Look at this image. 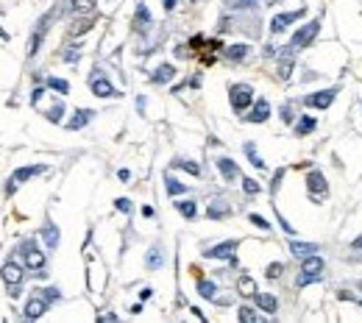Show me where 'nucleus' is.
<instances>
[{"mask_svg":"<svg viewBox=\"0 0 362 323\" xmlns=\"http://www.w3.org/2000/svg\"><path fill=\"white\" fill-rule=\"evenodd\" d=\"M20 256H23V265H26V268H31V270H36V273H45V254L36 248L34 240H26V242L20 245Z\"/></svg>","mask_w":362,"mask_h":323,"instance_id":"nucleus-1","label":"nucleus"},{"mask_svg":"<svg viewBox=\"0 0 362 323\" xmlns=\"http://www.w3.org/2000/svg\"><path fill=\"white\" fill-rule=\"evenodd\" d=\"M56 17H59V11H48L45 17H39V23H36V28H34V36H31V42H28V56H36V51H39L45 34H48V28H51V23Z\"/></svg>","mask_w":362,"mask_h":323,"instance_id":"nucleus-2","label":"nucleus"},{"mask_svg":"<svg viewBox=\"0 0 362 323\" xmlns=\"http://www.w3.org/2000/svg\"><path fill=\"white\" fill-rule=\"evenodd\" d=\"M229 95H232V109L234 111H245L251 103H254V89H251L248 84H232Z\"/></svg>","mask_w":362,"mask_h":323,"instance_id":"nucleus-3","label":"nucleus"},{"mask_svg":"<svg viewBox=\"0 0 362 323\" xmlns=\"http://www.w3.org/2000/svg\"><path fill=\"white\" fill-rule=\"evenodd\" d=\"M3 281H6V287H9L11 296H17L20 293V281H23V268L17 262H6L3 265V270H0Z\"/></svg>","mask_w":362,"mask_h":323,"instance_id":"nucleus-4","label":"nucleus"},{"mask_svg":"<svg viewBox=\"0 0 362 323\" xmlns=\"http://www.w3.org/2000/svg\"><path fill=\"white\" fill-rule=\"evenodd\" d=\"M320 31V20H312V23H307L304 28H298L293 34V42H290V48H307V45L318 36Z\"/></svg>","mask_w":362,"mask_h":323,"instance_id":"nucleus-5","label":"nucleus"},{"mask_svg":"<svg viewBox=\"0 0 362 323\" xmlns=\"http://www.w3.org/2000/svg\"><path fill=\"white\" fill-rule=\"evenodd\" d=\"M304 14H307V9H295V11H284V14H276V17L270 20V31H273V34H282V31H287V28L293 26L295 20H301Z\"/></svg>","mask_w":362,"mask_h":323,"instance_id":"nucleus-6","label":"nucleus"},{"mask_svg":"<svg viewBox=\"0 0 362 323\" xmlns=\"http://www.w3.org/2000/svg\"><path fill=\"white\" fill-rule=\"evenodd\" d=\"M337 92L340 89H323V92H312V95H307L304 98V106H312V109H329L332 106V101L337 98Z\"/></svg>","mask_w":362,"mask_h":323,"instance_id":"nucleus-7","label":"nucleus"},{"mask_svg":"<svg viewBox=\"0 0 362 323\" xmlns=\"http://www.w3.org/2000/svg\"><path fill=\"white\" fill-rule=\"evenodd\" d=\"M89 89L98 95V98H114L117 95V89H114L112 84H109V78L106 76H101V73H92V78H89Z\"/></svg>","mask_w":362,"mask_h":323,"instance_id":"nucleus-8","label":"nucleus"},{"mask_svg":"<svg viewBox=\"0 0 362 323\" xmlns=\"http://www.w3.org/2000/svg\"><path fill=\"white\" fill-rule=\"evenodd\" d=\"M237 240H226V242H220V245H212L204 256H209V259H232L234 254H237Z\"/></svg>","mask_w":362,"mask_h":323,"instance_id":"nucleus-9","label":"nucleus"},{"mask_svg":"<svg viewBox=\"0 0 362 323\" xmlns=\"http://www.w3.org/2000/svg\"><path fill=\"white\" fill-rule=\"evenodd\" d=\"M45 309H48V298H45L42 293H39V296H34V298H31V301L26 304L23 315H26L28 321H39V318L45 315Z\"/></svg>","mask_w":362,"mask_h":323,"instance_id":"nucleus-10","label":"nucleus"},{"mask_svg":"<svg viewBox=\"0 0 362 323\" xmlns=\"http://www.w3.org/2000/svg\"><path fill=\"white\" fill-rule=\"evenodd\" d=\"M307 187H310L312 198H320L323 192H326V176H323L320 170H312L310 176H307Z\"/></svg>","mask_w":362,"mask_h":323,"instance_id":"nucleus-11","label":"nucleus"},{"mask_svg":"<svg viewBox=\"0 0 362 323\" xmlns=\"http://www.w3.org/2000/svg\"><path fill=\"white\" fill-rule=\"evenodd\" d=\"M267 117H270V103H267L265 98H259L257 106L251 109V114H248L245 120H248V123H265Z\"/></svg>","mask_w":362,"mask_h":323,"instance_id":"nucleus-12","label":"nucleus"},{"mask_svg":"<svg viewBox=\"0 0 362 323\" xmlns=\"http://www.w3.org/2000/svg\"><path fill=\"white\" fill-rule=\"evenodd\" d=\"M92 117H95V111H92V109H76V111H73V120L67 123V128H70V131H78V128H84Z\"/></svg>","mask_w":362,"mask_h":323,"instance_id":"nucleus-13","label":"nucleus"},{"mask_svg":"<svg viewBox=\"0 0 362 323\" xmlns=\"http://www.w3.org/2000/svg\"><path fill=\"white\" fill-rule=\"evenodd\" d=\"M301 273H307V276H315V279H320V273H323V259H320L318 254H312L304 259L301 265Z\"/></svg>","mask_w":362,"mask_h":323,"instance_id":"nucleus-14","label":"nucleus"},{"mask_svg":"<svg viewBox=\"0 0 362 323\" xmlns=\"http://www.w3.org/2000/svg\"><path fill=\"white\" fill-rule=\"evenodd\" d=\"M254 301H257V306L262 309V312H267V315H273L279 309L276 296H270V293H257V296H254Z\"/></svg>","mask_w":362,"mask_h":323,"instance_id":"nucleus-15","label":"nucleus"},{"mask_svg":"<svg viewBox=\"0 0 362 323\" xmlns=\"http://www.w3.org/2000/svg\"><path fill=\"white\" fill-rule=\"evenodd\" d=\"M39 173H45V164H28V167H17L14 170V176H11V181H28L34 179V176H39Z\"/></svg>","mask_w":362,"mask_h":323,"instance_id":"nucleus-16","label":"nucleus"},{"mask_svg":"<svg viewBox=\"0 0 362 323\" xmlns=\"http://www.w3.org/2000/svg\"><path fill=\"white\" fill-rule=\"evenodd\" d=\"M207 215L212 217V220H223V217H229L232 215V206L226 204V201H212L207 209Z\"/></svg>","mask_w":362,"mask_h":323,"instance_id":"nucleus-17","label":"nucleus"},{"mask_svg":"<svg viewBox=\"0 0 362 323\" xmlns=\"http://www.w3.org/2000/svg\"><path fill=\"white\" fill-rule=\"evenodd\" d=\"M217 170L223 173V179L226 181H234L237 179V176H240V167H237V164H234V159H217Z\"/></svg>","mask_w":362,"mask_h":323,"instance_id":"nucleus-18","label":"nucleus"},{"mask_svg":"<svg viewBox=\"0 0 362 323\" xmlns=\"http://www.w3.org/2000/svg\"><path fill=\"white\" fill-rule=\"evenodd\" d=\"M164 265V254H162V245H154L151 251H148V256H145V268L148 270H159Z\"/></svg>","mask_w":362,"mask_h":323,"instance_id":"nucleus-19","label":"nucleus"},{"mask_svg":"<svg viewBox=\"0 0 362 323\" xmlns=\"http://www.w3.org/2000/svg\"><path fill=\"white\" fill-rule=\"evenodd\" d=\"M173 76H176V67H173V64H159V67L154 70L151 81H154V84H167V81H173Z\"/></svg>","mask_w":362,"mask_h":323,"instance_id":"nucleus-20","label":"nucleus"},{"mask_svg":"<svg viewBox=\"0 0 362 323\" xmlns=\"http://www.w3.org/2000/svg\"><path fill=\"white\" fill-rule=\"evenodd\" d=\"M315 126H318V120L312 117V114H304V117H298V123H295V136H307L315 131Z\"/></svg>","mask_w":362,"mask_h":323,"instance_id":"nucleus-21","label":"nucleus"},{"mask_svg":"<svg viewBox=\"0 0 362 323\" xmlns=\"http://www.w3.org/2000/svg\"><path fill=\"white\" fill-rule=\"evenodd\" d=\"M290 251H293L298 259H307V256H312L318 251V245H315V242H290Z\"/></svg>","mask_w":362,"mask_h":323,"instance_id":"nucleus-22","label":"nucleus"},{"mask_svg":"<svg viewBox=\"0 0 362 323\" xmlns=\"http://www.w3.org/2000/svg\"><path fill=\"white\" fill-rule=\"evenodd\" d=\"M42 240H45V245L48 248H56L59 245V229H56L53 223H45L42 226Z\"/></svg>","mask_w":362,"mask_h":323,"instance_id":"nucleus-23","label":"nucleus"},{"mask_svg":"<svg viewBox=\"0 0 362 323\" xmlns=\"http://www.w3.org/2000/svg\"><path fill=\"white\" fill-rule=\"evenodd\" d=\"M237 290H240L242 296L254 298L257 296V281L251 279V276H240V279H237Z\"/></svg>","mask_w":362,"mask_h":323,"instance_id":"nucleus-24","label":"nucleus"},{"mask_svg":"<svg viewBox=\"0 0 362 323\" xmlns=\"http://www.w3.org/2000/svg\"><path fill=\"white\" fill-rule=\"evenodd\" d=\"M245 156L251 159V164H254L257 170H265V167H267V164H265V159H262V156L257 153V148H254V142H245Z\"/></svg>","mask_w":362,"mask_h":323,"instance_id":"nucleus-25","label":"nucleus"},{"mask_svg":"<svg viewBox=\"0 0 362 323\" xmlns=\"http://www.w3.org/2000/svg\"><path fill=\"white\" fill-rule=\"evenodd\" d=\"M176 209H179V215H181V217H187V220H192V217L198 215L195 201H179V204H176Z\"/></svg>","mask_w":362,"mask_h":323,"instance_id":"nucleus-26","label":"nucleus"},{"mask_svg":"<svg viewBox=\"0 0 362 323\" xmlns=\"http://www.w3.org/2000/svg\"><path fill=\"white\" fill-rule=\"evenodd\" d=\"M164 187H167V195H184V192H187V187H184L181 181H176V179H173L170 173L164 176Z\"/></svg>","mask_w":362,"mask_h":323,"instance_id":"nucleus-27","label":"nucleus"},{"mask_svg":"<svg viewBox=\"0 0 362 323\" xmlns=\"http://www.w3.org/2000/svg\"><path fill=\"white\" fill-rule=\"evenodd\" d=\"M198 293H201V298H209V301H215V293H217V287H215V281L198 279Z\"/></svg>","mask_w":362,"mask_h":323,"instance_id":"nucleus-28","label":"nucleus"},{"mask_svg":"<svg viewBox=\"0 0 362 323\" xmlns=\"http://www.w3.org/2000/svg\"><path fill=\"white\" fill-rule=\"evenodd\" d=\"M226 56L232 61H242L245 56H248V45H232L229 51H226Z\"/></svg>","mask_w":362,"mask_h":323,"instance_id":"nucleus-29","label":"nucleus"},{"mask_svg":"<svg viewBox=\"0 0 362 323\" xmlns=\"http://www.w3.org/2000/svg\"><path fill=\"white\" fill-rule=\"evenodd\" d=\"M48 86H51V89H56L59 95H67V92H70V84L64 81V78H56V76L48 78Z\"/></svg>","mask_w":362,"mask_h":323,"instance_id":"nucleus-30","label":"nucleus"},{"mask_svg":"<svg viewBox=\"0 0 362 323\" xmlns=\"http://www.w3.org/2000/svg\"><path fill=\"white\" fill-rule=\"evenodd\" d=\"M173 167H181V170L192 173V176H201V167L195 164V162H184V159H176L173 162Z\"/></svg>","mask_w":362,"mask_h":323,"instance_id":"nucleus-31","label":"nucleus"},{"mask_svg":"<svg viewBox=\"0 0 362 323\" xmlns=\"http://www.w3.org/2000/svg\"><path fill=\"white\" fill-rule=\"evenodd\" d=\"M139 26H151V11H148L145 3H139L137 6V28Z\"/></svg>","mask_w":362,"mask_h":323,"instance_id":"nucleus-32","label":"nucleus"},{"mask_svg":"<svg viewBox=\"0 0 362 323\" xmlns=\"http://www.w3.org/2000/svg\"><path fill=\"white\" fill-rule=\"evenodd\" d=\"M95 3L98 0H73V9H76L78 14H86V11L95 9Z\"/></svg>","mask_w":362,"mask_h":323,"instance_id":"nucleus-33","label":"nucleus"},{"mask_svg":"<svg viewBox=\"0 0 362 323\" xmlns=\"http://www.w3.org/2000/svg\"><path fill=\"white\" fill-rule=\"evenodd\" d=\"M295 106H293V101H287L284 106H282V111H279V114H282V123H295Z\"/></svg>","mask_w":362,"mask_h":323,"instance_id":"nucleus-34","label":"nucleus"},{"mask_svg":"<svg viewBox=\"0 0 362 323\" xmlns=\"http://www.w3.org/2000/svg\"><path fill=\"white\" fill-rule=\"evenodd\" d=\"M61 114H64V103H61V101H56V106H53V109L48 111V114H45V117L51 120V123H59V120H61Z\"/></svg>","mask_w":362,"mask_h":323,"instance_id":"nucleus-35","label":"nucleus"},{"mask_svg":"<svg viewBox=\"0 0 362 323\" xmlns=\"http://www.w3.org/2000/svg\"><path fill=\"white\" fill-rule=\"evenodd\" d=\"M290 73H293V59L287 56V59L279 64V78H282V81H287V78H290Z\"/></svg>","mask_w":362,"mask_h":323,"instance_id":"nucleus-36","label":"nucleus"},{"mask_svg":"<svg viewBox=\"0 0 362 323\" xmlns=\"http://www.w3.org/2000/svg\"><path fill=\"white\" fill-rule=\"evenodd\" d=\"M282 273H284V265H282V262H273V265H267L265 276H267V279H279Z\"/></svg>","mask_w":362,"mask_h":323,"instance_id":"nucleus-37","label":"nucleus"},{"mask_svg":"<svg viewBox=\"0 0 362 323\" xmlns=\"http://www.w3.org/2000/svg\"><path fill=\"white\" fill-rule=\"evenodd\" d=\"M237 315H240L242 323H254V321H257V312H254L251 306H240V312H237Z\"/></svg>","mask_w":362,"mask_h":323,"instance_id":"nucleus-38","label":"nucleus"},{"mask_svg":"<svg viewBox=\"0 0 362 323\" xmlns=\"http://www.w3.org/2000/svg\"><path fill=\"white\" fill-rule=\"evenodd\" d=\"M234 9H237V11H248V9H259V0H237V3H234Z\"/></svg>","mask_w":362,"mask_h":323,"instance_id":"nucleus-39","label":"nucleus"},{"mask_svg":"<svg viewBox=\"0 0 362 323\" xmlns=\"http://www.w3.org/2000/svg\"><path fill=\"white\" fill-rule=\"evenodd\" d=\"M242 189H245V195H257V192H259V184L254 179H242Z\"/></svg>","mask_w":362,"mask_h":323,"instance_id":"nucleus-40","label":"nucleus"},{"mask_svg":"<svg viewBox=\"0 0 362 323\" xmlns=\"http://www.w3.org/2000/svg\"><path fill=\"white\" fill-rule=\"evenodd\" d=\"M92 23H95V20H84V23H78V26H73V36H81V34H86V28H92Z\"/></svg>","mask_w":362,"mask_h":323,"instance_id":"nucleus-41","label":"nucleus"},{"mask_svg":"<svg viewBox=\"0 0 362 323\" xmlns=\"http://www.w3.org/2000/svg\"><path fill=\"white\" fill-rule=\"evenodd\" d=\"M248 220L254 223V226H259V229H265V231L270 229V223H267L265 217H259V215H248Z\"/></svg>","mask_w":362,"mask_h":323,"instance_id":"nucleus-42","label":"nucleus"},{"mask_svg":"<svg viewBox=\"0 0 362 323\" xmlns=\"http://www.w3.org/2000/svg\"><path fill=\"white\" fill-rule=\"evenodd\" d=\"M114 206H117L120 212H126V215L131 212V201H129V198H117V201H114Z\"/></svg>","mask_w":362,"mask_h":323,"instance_id":"nucleus-43","label":"nucleus"},{"mask_svg":"<svg viewBox=\"0 0 362 323\" xmlns=\"http://www.w3.org/2000/svg\"><path fill=\"white\" fill-rule=\"evenodd\" d=\"M42 296L48 298V304H51V301H59V298H61V293H59V290H56V287H48V290H45V293H42Z\"/></svg>","mask_w":362,"mask_h":323,"instance_id":"nucleus-44","label":"nucleus"},{"mask_svg":"<svg viewBox=\"0 0 362 323\" xmlns=\"http://www.w3.org/2000/svg\"><path fill=\"white\" fill-rule=\"evenodd\" d=\"M282 179H284V170H276V173H273V184H270V192H276V189H279Z\"/></svg>","mask_w":362,"mask_h":323,"instance_id":"nucleus-45","label":"nucleus"},{"mask_svg":"<svg viewBox=\"0 0 362 323\" xmlns=\"http://www.w3.org/2000/svg\"><path fill=\"white\" fill-rule=\"evenodd\" d=\"M78 59H81V53H78V51H67V56H64L67 64H73V61H78Z\"/></svg>","mask_w":362,"mask_h":323,"instance_id":"nucleus-46","label":"nucleus"},{"mask_svg":"<svg viewBox=\"0 0 362 323\" xmlns=\"http://www.w3.org/2000/svg\"><path fill=\"white\" fill-rule=\"evenodd\" d=\"M176 56H179V59H187V56H190V51H187V48H184V45H181L179 51H176Z\"/></svg>","mask_w":362,"mask_h":323,"instance_id":"nucleus-47","label":"nucleus"},{"mask_svg":"<svg viewBox=\"0 0 362 323\" xmlns=\"http://www.w3.org/2000/svg\"><path fill=\"white\" fill-rule=\"evenodd\" d=\"M151 296H154V290H151V287H148V290H142V293H139V298H142V301H148V298H151Z\"/></svg>","mask_w":362,"mask_h":323,"instance_id":"nucleus-48","label":"nucleus"},{"mask_svg":"<svg viewBox=\"0 0 362 323\" xmlns=\"http://www.w3.org/2000/svg\"><path fill=\"white\" fill-rule=\"evenodd\" d=\"M142 215H145V217H154V206H142Z\"/></svg>","mask_w":362,"mask_h":323,"instance_id":"nucleus-49","label":"nucleus"},{"mask_svg":"<svg viewBox=\"0 0 362 323\" xmlns=\"http://www.w3.org/2000/svg\"><path fill=\"white\" fill-rule=\"evenodd\" d=\"M101 321H106V323H114V321H117V315H112V312H109V315H103Z\"/></svg>","mask_w":362,"mask_h":323,"instance_id":"nucleus-50","label":"nucleus"},{"mask_svg":"<svg viewBox=\"0 0 362 323\" xmlns=\"http://www.w3.org/2000/svg\"><path fill=\"white\" fill-rule=\"evenodd\" d=\"M117 176H120V181H129V179H131V173H129V170H120Z\"/></svg>","mask_w":362,"mask_h":323,"instance_id":"nucleus-51","label":"nucleus"},{"mask_svg":"<svg viewBox=\"0 0 362 323\" xmlns=\"http://www.w3.org/2000/svg\"><path fill=\"white\" fill-rule=\"evenodd\" d=\"M162 3H164V9H167V11H170L173 6H176V0H162Z\"/></svg>","mask_w":362,"mask_h":323,"instance_id":"nucleus-52","label":"nucleus"},{"mask_svg":"<svg viewBox=\"0 0 362 323\" xmlns=\"http://www.w3.org/2000/svg\"><path fill=\"white\" fill-rule=\"evenodd\" d=\"M351 248H362V234H360V237H357V240L351 242Z\"/></svg>","mask_w":362,"mask_h":323,"instance_id":"nucleus-53","label":"nucleus"}]
</instances>
